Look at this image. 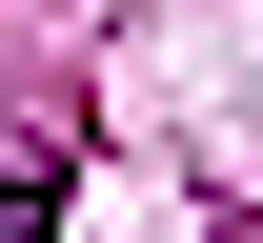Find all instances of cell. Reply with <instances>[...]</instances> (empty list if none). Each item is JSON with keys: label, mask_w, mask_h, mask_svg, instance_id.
Here are the masks:
<instances>
[{"label": "cell", "mask_w": 263, "mask_h": 243, "mask_svg": "<svg viewBox=\"0 0 263 243\" xmlns=\"http://www.w3.org/2000/svg\"><path fill=\"white\" fill-rule=\"evenodd\" d=\"M61 223V162H41V142H0V243H41Z\"/></svg>", "instance_id": "6da1fadb"}]
</instances>
